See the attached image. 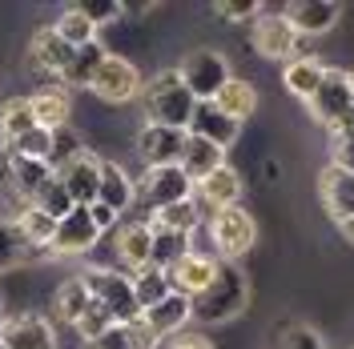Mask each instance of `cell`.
Here are the masks:
<instances>
[{"instance_id":"6da1fadb","label":"cell","mask_w":354,"mask_h":349,"mask_svg":"<svg viewBox=\"0 0 354 349\" xmlns=\"http://www.w3.org/2000/svg\"><path fill=\"white\" fill-rule=\"evenodd\" d=\"M250 301V285H245V273L238 269L234 261H218V273H214V281L201 289L198 297L189 301L194 306V317L198 321H209V326H218V321H230V317H238Z\"/></svg>"},{"instance_id":"7a4b0ae2","label":"cell","mask_w":354,"mask_h":349,"mask_svg":"<svg viewBox=\"0 0 354 349\" xmlns=\"http://www.w3.org/2000/svg\"><path fill=\"white\" fill-rule=\"evenodd\" d=\"M141 101H145V117H149L153 125H169V129H189L194 109H198L194 92L181 85L177 68L157 72L153 81L141 88Z\"/></svg>"},{"instance_id":"3957f363","label":"cell","mask_w":354,"mask_h":349,"mask_svg":"<svg viewBox=\"0 0 354 349\" xmlns=\"http://www.w3.org/2000/svg\"><path fill=\"white\" fill-rule=\"evenodd\" d=\"M81 281H85L88 297L113 313L117 326H129V321L141 317V309H137V301H133L129 273H117V269H109V265H93V269L81 273Z\"/></svg>"},{"instance_id":"277c9868","label":"cell","mask_w":354,"mask_h":349,"mask_svg":"<svg viewBox=\"0 0 354 349\" xmlns=\"http://www.w3.org/2000/svg\"><path fill=\"white\" fill-rule=\"evenodd\" d=\"M194 197V181L181 173L177 165H165V169H145V173L133 181V205L145 209L149 217L169 209L177 201H189Z\"/></svg>"},{"instance_id":"5b68a950","label":"cell","mask_w":354,"mask_h":349,"mask_svg":"<svg viewBox=\"0 0 354 349\" xmlns=\"http://www.w3.org/2000/svg\"><path fill=\"white\" fill-rule=\"evenodd\" d=\"M209 241H214V257L218 261H238L258 241V221L250 217L242 205L221 209V213L209 217Z\"/></svg>"},{"instance_id":"8992f818","label":"cell","mask_w":354,"mask_h":349,"mask_svg":"<svg viewBox=\"0 0 354 349\" xmlns=\"http://www.w3.org/2000/svg\"><path fill=\"white\" fill-rule=\"evenodd\" d=\"M177 77H181V85L194 92V101H214L221 92V85L230 81V65H225V57L218 48H194L181 61Z\"/></svg>"},{"instance_id":"52a82bcc","label":"cell","mask_w":354,"mask_h":349,"mask_svg":"<svg viewBox=\"0 0 354 349\" xmlns=\"http://www.w3.org/2000/svg\"><path fill=\"white\" fill-rule=\"evenodd\" d=\"M354 105V92L346 85V72H338V68H326L322 72V85L314 88V97L306 101L310 117L318 121V125H326V129H342L346 125V112Z\"/></svg>"},{"instance_id":"ba28073f","label":"cell","mask_w":354,"mask_h":349,"mask_svg":"<svg viewBox=\"0 0 354 349\" xmlns=\"http://www.w3.org/2000/svg\"><path fill=\"white\" fill-rule=\"evenodd\" d=\"M93 97H101L105 105H129L133 97H141V72L133 61L125 57H105L101 68H97V77H93V85H88Z\"/></svg>"},{"instance_id":"9c48e42d","label":"cell","mask_w":354,"mask_h":349,"mask_svg":"<svg viewBox=\"0 0 354 349\" xmlns=\"http://www.w3.org/2000/svg\"><path fill=\"white\" fill-rule=\"evenodd\" d=\"M250 41H254V52L266 57V61H294V52H298L302 37L294 32V24H290L282 12H266L262 8V17L254 21Z\"/></svg>"},{"instance_id":"30bf717a","label":"cell","mask_w":354,"mask_h":349,"mask_svg":"<svg viewBox=\"0 0 354 349\" xmlns=\"http://www.w3.org/2000/svg\"><path fill=\"white\" fill-rule=\"evenodd\" d=\"M185 129H169V125H141L137 132V141H133V149L141 157V165L145 169H165V165H177L181 161V149H185Z\"/></svg>"},{"instance_id":"8fae6325","label":"cell","mask_w":354,"mask_h":349,"mask_svg":"<svg viewBox=\"0 0 354 349\" xmlns=\"http://www.w3.org/2000/svg\"><path fill=\"white\" fill-rule=\"evenodd\" d=\"M97 241H101V229L88 217V205H73V213L57 221V233H53L48 249L57 257H85Z\"/></svg>"},{"instance_id":"7c38bea8","label":"cell","mask_w":354,"mask_h":349,"mask_svg":"<svg viewBox=\"0 0 354 349\" xmlns=\"http://www.w3.org/2000/svg\"><path fill=\"white\" fill-rule=\"evenodd\" d=\"M214 273H218V257L214 253H198V249H189L185 257H177L169 269H165V277H169V293H181V297H198L205 285L214 281Z\"/></svg>"},{"instance_id":"4fadbf2b","label":"cell","mask_w":354,"mask_h":349,"mask_svg":"<svg viewBox=\"0 0 354 349\" xmlns=\"http://www.w3.org/2000/svg\"><path fill=\"white\" fill-rule=\"evenodd\" d=\"M194 201H198V209L205 217H214L221 209H234L242 201V177H238V169H230V165L214 169L205 181L194 185Z\"/></svg>"},{"instance_id":"5bb4252c","label":"cell","mask_w":354,"mask_h":349,"mask_svg":"<svg viewBox=\"0 0 354 349\" xmlns=\"http://www.w3.org/2000/svg\"><path fill=\"white\" fill-rule=\"evenodd\" d=\"M53 177L65 185V193L73 197V205H93L97 201V189H101V161L81 149V153L73 157V161H65Z\"/></svg>"},{"instance_id":"9a60e30c","label":"cell","mask_w":354,"mask_h":349,"mask_svg":"<svg viewBox=\"0 0 354 349\" xmlns=\"http://www.w3.org/2000/svg\"><path fill=\"white\" fill-rule=\"evenodd\" d=\"M4 349H57V329L41 313L4 317Z\"/></svg>"},{"instance_id":"2e32d148","label":"cell","mask_w":354,"mask_h":349,"mask_svg":"<svg viewBox=\"0 0 354 349\" xmlns=\"http://www.w3.org/2000/svg\"><path fill=\"white\" fill-rule=\"evenodd\" d=\"M4 181H8V189L21 197L24 205H32L37 193L53 181V169L44 161H28V157H17L4 149Z\"/></svg>"},{"instance_id":"e0dca14e","label":"cell","mask_w":354,"mask_h":349,"mask_svg":"<svg viewBox=\"0 0 354 349\" xmlns=\"http://www.w3.org/2000/svg\"><path fill=\"white\" fill-rule=\"evenodd\" d=\"M282 17L294 24L298 37H322V32H330L334 24H338L342 8L334 0H294V4L282 8Z\"/></svg>"},{"instance_id":"ac0fdd59","label":"cell","mask_w":354,"mask_h":349,"mask_svg":"<svg viewBox=\"0 0 354 349\" xmlns=\"http://www.w3.org/2000/svg\"><path fill=\"white\" fill-rule=\"evenodd\" d=\"M318 193H322V205L338 225L346 217H354V173L338 169V165H326L322 177H318Z\"/></svg>"},{"instance_id":"d6986e66","label":"cell","mask_w":354,"mask_h":349,"mask_svg":"<svg viewBox=\"0 0 354 349\" xmlns=\"http://www.w3.org/2000/svg\"><path fill=\"white\" fill-rule=\"evenodd\" d=\"M189 137H201V141H209V145H218V149H230L234 141H238V132L242 125L238 121H230L225 112L214 109V101H198V109H194V121H189Z\"/></svg>"},{"instance_id":"ffe728a7","label":"cell","mask_w":354,"mask_h":349,"mask_svg":"<svg viewBox=\"0 0 354 349\" xmlns=\"http://www.w3.org/2000/svg\"><path fill=\"white\" fill-rule=\"evenodd\" d=\"M28 105H32V117H37L41 129L57 132V129H65L68 117H73V92L57 81V85H48V88H37L28 97Z\"/></svg>"},{"instance_id":"44dd1931","label":"cell","mask_w":354,"mask_h":349,"mask_svg":"<svg viewBox=\"0 0 354 349\" xmlns=\"http://www.w3.org/2000/svg\"><path fill=\"white\" fill-rule=\"evenodd\" d=\"M141 321L153 329L157 337H177L185 321H194V306H189V297L169 293L165 301H157L153 309H145V313H141Z\"/></svg>"},{"instance_id":"7402d4cb","label":"cell","mask_w":354,"mask_h":349,"mask_svg":"<svg viewBox=\"0 0 354 349\" xmlns=\"http://www.w3.org/2000/svg\"><path fill=\"white\" fill-rule=\"evenodd\" d=\"M221 165H225V149L209 145V141H201V137H185V149H181L177 169L189 177L194 185H198V181H205V177L214 173V169H221Z\"/></svg>"},{"instance_id":"603a6c76","label":"cell","mask_w":354,"mask_h":349,"mask_svg":"<svg viewBox=\"0 0 354 349\" xmlns=\"http://www.w3.org/2000/svg\"><path fill=\"white\" fill-rule=\"evenodd\" d=\"M149 249H153V229H149V221L117 225V257L129 265L133 273L149 265Z\"/></svg>"},{"instance_id":"cb8c5ba5","label":"cell","mask_w":354,"mask_h":349,"mask_svg":"<svg viewBox=\"0 0 354 349\" xmlns=\"http://www.w3.org/2000/svg\"><path fill=\"white\" fill-rule=\"evenodd\" d=\"M214 109L242 125V121H250V117L258 112V88L250 85V81H242V77H230V81L221 85V92L214 97Z\"/></svg>"},{"instance_id":"d4e9b609","label":"cell","mask_w":354,"mask_h":349,"mask_svg":"<svg viewBox=\"0 0 354 349\" xmlns=\"http://www.w3.org/2000/svg\"><path fill=\"white\" fill-rule=\"evenodd\" d=\"M97 201H101V205H109L117 217H121V213H129V209H133V177L125 173L121 165L101 161V189H97Z\"/></svg>"},{"instance_id":"484cf974","label":"cell","mask_w":354,"mask_h":349,"mask_svg":"<svg viewBox=\"0 0 354 349\" xmlns=\"http://www.w3.org/2000/svg\"><path fill=\"white\" fill-rule=\"evenodd\" d=\"M32 65L41 68V72H53V77H61L68 68V61H73V48H68L53 28H41L37 37H32Z\"/></svg>"},{"instance_id":"4316f807","label":"cell","mask_w":354,"mask_h":349,"mask_svg":"<svg viewBox=\"0 0 354 349\" xmlns=\"http://www.w3.org/2000/svg\"><path fill=\"white\" fill-rule=\"evenodd\" d=\"M105 57H109V52L101 48V41L85 44V48H73V61H68V68L61 72V85H65L68 92H73V88H88Z\"/></svg>"},{"instance_id":"83f0119b","label":"cell","mask_w":354,"mask_h":349,"mask_svg":"<svg viewBox=\"0 0 354 349\" xmlns=\"http://www.w3.org/2000/svg\"><path fill=\"white\" fill-rule=\"evenodd\" d=\"M322 72H326L322 61H314V57H294V61H286V68H282V85H286L294 97L310 101L314 88L322 85Z\"/></svg>"},{"instance_id":"f1b7e54d","label":"cell","mask_w":354,"mask_h":349,"mask_svg":"<svg viewBox=\"0 0 354 349\" xmlns=\"http://www.w3.org/2000/svg\"><path fill=\"white\" fill-rule=\"evenodd\" d=\"M129 281H133V301H137L141 313L169 297V277H165V269H157V265H145V269L129 273Z\"/></svg>"},{"instance_id":"f546056e","label":"cell","mask_w":354,"mask_h":349,"mask_svg":"<svg viewBox=\"0 0 354 349\" xmlns=\"http://www.w3.org/2000/svg\"><path fill=\"white\" fill-rule=\"evenodd\" d=\"M12 229H17V237H21L24 245L48 249V245H53V233H57V221L48 217V213H41L37 205H24L21 213H17V221H12Z\"/></svg>"},{"instance_id":"4dcf8cb0","label":"cell","mask_w":354,"mask_h":349,"mask_svg":"<svg viewBox=\"0 0 354 349\" xmlns=\"http://www.w3.org/2000/svg\"><path fill=\"white\" fill-rule=\"evenodd\" d=\"M149 225H157V229H174V233L194 237L201 225H205V213L198 209V201L189 197V201H177V205H169V209L153 213V217H149Z\"/></svg>"},{"instance_id":"1f68e13d","label":"cell","mask_w":354,"mask_h":349,"mask_svg":"<svg viewBox=\"0 0 354 349\" xmlns=\"http://www.w3.org/2000/svg\"><path fill=\"white\" fill-rule=\"evenodd\" d=\"M88 289L81 277H68L61 289H57V297H53V313H57V321H65V326H77V317L88 309Z\"/></svg>"},{"instance_id":"d6a6232c","label":"cell","mask_w":354,"mask_h":349,"mask_svg":"<svg viewBox=\"0 0 354 349\" xmlns=\"http://www.w3.org/2000/svg\"><path fill=\"white\" fill-rule=\"evenodd\" d=\"M53 32H57V37H61L68 48H85V44L97 41V24L88 21V17L81 12V8H77V4H73V8H65V12L57 17Z\"/></svg>"},{"instance_id":"836d02e7","label":"cell","mask_w":354,"mask_h":349,"mask_svg":"<svg viewBox=\"0 0 354 349\" xmlns=\"http://www.w3.org/2000/svg\"><path fill=\"white\" fill-rule=\"evenodd\" d=\"M149 229H153L149 265H157V269H169L177 257H185V253L194 249V237H185V233H174V229H157V225H149Z\"/></svg>"},{"instance_id":"e575fe53","label":"cell","mask_w":354,"mask_h":349,"mask_svg":"<svg viewBox=\"0 0 354 349\" xmlns=\"http://www.w3.org/2000/svg\"><path fill=\"white\" fill-rule=\"evenodd\" d=\"M28 129H37V117H32L28 97H12V101H4V105H0V132H4V145L17 141V137H24Z\"/></svg>"},{"instance_id":"d590c367","label":"cell","mask_w":354,"mask_h":349,"mask_svg":"<svg viewBox=\"0 0 354 349\" xmlns=\"http://www.w3.org/2000/svg\"><path fill=\"white\" fill-rule=\"evenodd\" d=\"M4 149H8V153H17V157H28V161H44V165H48V153H53V132L37 125V129H28L24 137L8 141Z\"/></svg>"},{"instance_id":"8d00e7d4","label":"cell","mask_w":354,"mask_h":349,"mask_svg":"<svg viewBox=\"0 0 354 349\" xmlns=\"http://www.w3.org/2000/svg\"><path fill=\"white\" fill-rule=\"evenodd\" d=\"M117 326V321H113V313L105 306H97V301H88V309L85 313H81V317H77V337H81V341H97V337H101V333H105V329H113Z\"/></svg>"},{"instance_id":"74e56055","label":"cell","mask_w":354,"mask_h":349,"mask_svg":"<svg viewBox=\"0 0 354 349\" xmlns=\"http://www.w3.org/2000/svg\"><path fill=\"white\" fill-rule=\"evenodd\" d=\"M32 205H37L41 213H48L53 221H61V217H68V213H73V197L65 193V185H61L57 177L44 185L41 193H37V201H32Z\"/></svg>"},{"instance_id":"f35d334b","label":"cell","mask_w":354,"mask_h":349,"mask_svg":"<svg viewBox=\"0 0 354 349\" xmlns=\"http://www.w3.org/2000/svg\"><path fill=\"white\" fill-rule=\"evenodd\" d=\"M81 149H85V145H81V137L73 132V125L57 129V132H53V153H48V169L57 173V169H61L65 161H73V157L81 153Z\"/></svg>"},{"instance_id":"ab89813d","label":"cell","mask_w":354,"mask_h":349,"mask_svg":"<svg viewBox=\"0 0 354 349\" xmlns=\"http://www.w3.org/2000/svg\"><path fill=\"white\" fill-rule=\"evenodd\" d=\"M274 349H326V346H322V337L310 326H286V329H278Z\"/></svg>"},{"instance_id":"60d3db41","label":"cell","mask_w":354,"mask_h":349,"mask_svg":"<svg viewBox=\"0 0 354 349\" xmlns=\"http://www.w3.org/2000/svg\"><path fill=\"white\" fill-rule=\"evenodd\" d=\"M330 165L354 173V129L351 125H342V129L330 132Z\"/></svg>"},{"instance_id":"b9f144b4","label":"cell","mask_w":354,"mask_h":349,"mask_svg":"<svg viewBox=\"0 0 354 349\" xmlns=\"http://www.w3.org/2000/svg\"><path fill=\"white\" fill-rule=\"evenodd\" d=\"M214 12L225 17V21H258L262 17V4L258 0H218Z\"/></svg>"},{"instance_id":"7bdbcfd3","label":"cell","mask_w":354,"mask_h":349,"mask_svg":"<svg viewBox=\"0 0 354 349\" xmlns=\"http://www.w3.org/2000/svg\"><path fill=\"white\" fill-rule=\"evenodd\" d=\"M85 349H137V341H133V326H113L105 329L97 341H88Z\"/></svg>"},{"instance_id":"ee69618b","label":"cell","mask_w":354,"mask_h":349,"mask_svg":"<svg viewBox=\"0 0 354 349\" xmlns=\"http://www.w3.org/2000/svg\"><path fill=\"white\" fill-rule=\"evenodd\" d=\"M77 8H81V12H85L88 21L97 24V28H101L105 21H117V17H121V4H113V0H101V4L85 0V4H77Z\"/></svg>"},{"instance_id":"f6af8a7d","label":"cell","mask_w":354,"mask_h":349,"mask_svg":"<svg viewBox=\"0 0 354 349\" xmlns=\"http://www.w3.org/2000/svg\"><path fill=\"white\" fill-rule=\"evenodd\" d=\"M17 245H24V241L17 237V229H12V225H0V269L17 261V253H21Z\"/></svg>"},{"instance_id":"bcb514c9","label":"cell","mask_w":354,"mask_h":349,"mask_svg":"<svg viewBox=\"0 0 354 349\" xmlns=\"http://www.w3.org/2000/svg\"><path fill=\"white\" fill-rule=\"evenodd\" d=\"M88 217H93V225H97L101 233H113V229H117V221H121L109 205H101V201H93V205H88Z\"/></svg>"},{"instance_id":"7dc6e473","label":"cell","mask_w":354,"mask_h":349,"mask_svg":"<svg viewBox=\"0 0 354 349\" xmlns=\"http://www.w3.org/2000/svg\"><path fill=\"white\" fill-rule=\"evenodd\" d=\"M169 349H214L209 346V337H201V333H177Z\"/></svg>"},{"instance_id":"c3c4849f","label":"cell","mask_w":354,"mask_h":349,"mask_svg":"<svg viewBox=\"0 0 354 349\" xmlns=\"http://www.w3.org/2000/svg\"><path fill=\"white\" fill-rule=\"evenodd\" d=\"M338 233H342V237H346V241L354 245V217H346V221H342V225H338Z\"/></svg>"},{"instance_id":"681fc988","label":"cell","mask_w":354,"mask_h":349,"mask_svg":"<svg viewBox=\"0 0 354 349\" xmlns=\"http://www.w3.org/2000/svg\"><path fill=\"white\" fill-rule=\"evenodd\" d=\"M346 125H351V129H354V105H351V112H346Z\"/></svg>"},{"instance_id":"f907efd6","label":"cell","mask_w":354,"mask_h":349,"mask_svg":"<svg viewBox=\"0 0 354 349\" xmlns=\"http://www.w3.org/2000/svg\"><path fill=\"white\" fill-rule=\"evenodd\" d=\"M346 85H351V92H354V68H351V72H346Z\"/></svg>"},{"instance_id":"816d5d0a","label":"cell","mask_w":354,"mask_h":349,"mask_svg":"<svg viewBox=\"0 0 354 349\" xmlns=\"http://www.w3.org/2000/svg\"><path fill=\"white\" fill-rule=\"evenodd\" d=\"M0 341H4V317H0Z\"/></svg>"},{"instance_id":"f5cc1de1","label":"cell","mask_w":354,"mask_h":349,"mask_svg":"<svg viewBox=\"0 0 354 349\" xmlns=\"http://www.w3.org/2000/svg\"><path fill=\"white\" fill-rule=\"evenodd\" d=\"M0 306H4V293H0Z\"/></svg>"},{"instance_id":"db71d44e","label":"cell","mask_w":354,"mask_h":349,"mask_svg":"<svg viewBox=\"0 0 354 349\" xmlns=\"http://www.w3.org/2000/svg\"><path fill=\"white\" fill-rule=\"evenodd\" d=\"M0 349H4V341H0Z\"/></svg>"}]
</instances>
